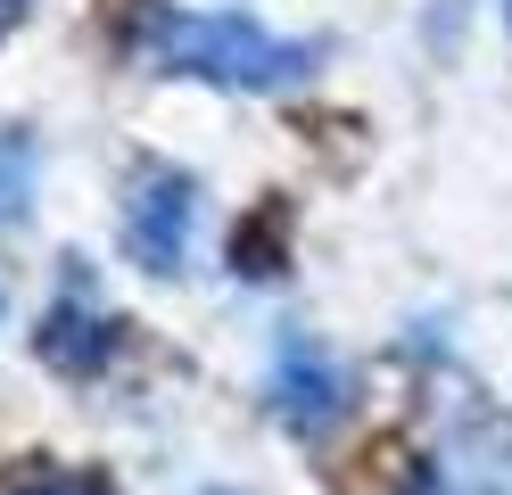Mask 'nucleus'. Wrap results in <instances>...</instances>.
Here are the masks:
<instances>
[{"label":"nucleus","instance_id":"obj_1","mask_svg":"<svg viewBox=\"0 0 512 495\" xmlns=\"http://www.w3.org/2000/svg\"><path fill=\"white\" fill-rule=\"evenodd\" d=\"M133 50L157 75H190V83H223V91H281V83L314 75V58H323V42H290V33H265L256 17L174 9V0L133 9Z\"/></svg>","mask_w":512,"mask_h":495},{"label":"nucleus","instance_id":"obj_5","mask_svg":"<svg viewBox=\"0 0 512 495\" xmlns=\"http://www.w3.org/2000/svg\"><path fill=\"white\" fill-rule=\"evenodd\" d=\"M25 198H34V141L9 124V132H0V223H17Z\"/></svg>","mask_w":512,"mask_h":495},{"label":"nucleus","instance_id":"obj_7","mask_svg":"<svg viewBox=\"0 0 512 495\" xmlns=\"http://www.w3.org/2000/svg\"><path fill=\"white\" fill-rule=\"evenodd\" d=\"M17 17H25V0H0V33H9Z\"/></svg>","mask_w":512,"mask_h":495},{"label":"nucleus","instance_id":"obj_6","mask_svg":"<svg viewBox=\"0 0 512 495\" xmlns=\"http://www.w3.org/2000/svg\"><path fill=\"white\" fill-rule=\"evenodd\" d=\"M281 231H290V207H265L232 240V264H240V273H281Z\"/></svg>","mask_w":512,"mask_h":495},{"label":"nucleus","instance_id":"obj_4","mask_svg":"<svg viewBox=\"0 0 512 495\" xmlns=\"http://www.w3.org/2000/svg\"><path fill=\"white\" fill-rule=\"evenodd\" d=\"M34 347H42V363H50V372L91 380V372H100V363L116 355V314H108V306H91V297H83V281H67V297H58V306L42 314Z\"/></svg>","mask_w":512,"mask_h":495},{"label":"nucleus","instance_id":"obj_2","mask_svg":"<svg viewBox=\"0 0 512 495\" xmlns=\"http://www.w3.org/2000/svg\"><path fill=\"white\" fill-rule=\"evenodd\" d=\"M190 223H199V182L182 165H166V157L133 165V182H124V256L141 273H182Z\"/></svg>","mask_w":512,"mask_h":495},{"label":"nucleus","instance_id":"obj_3","mask_svg":"<svg viewBox=\"0 0 512 495\" xmlns=\"http://www.w3.org/2000/svg\"><path fill=\"white\" fill-rule=\"evenodd\" d=\"M265 396H273L281 429H298V438H323V429H331V421L347 413V372H339V355H331L323 339H306V330H290V339L273 347Z\"/></svg>","mask_w":512,"mask_h":495}]
</instances>
